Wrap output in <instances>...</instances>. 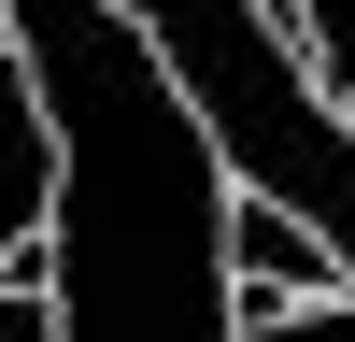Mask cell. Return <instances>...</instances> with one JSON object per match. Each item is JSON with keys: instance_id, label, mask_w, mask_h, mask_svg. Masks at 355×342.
<instances>
[{"instance_id": "6da1fadb", "label": "cell", "mask_w": 355, "mask_h": 342, "mask_svg": "<svg viewBox=\"0 0 355 342\" xmlns=\"http://www.w3.org/2000/svg\"><path fill=\"white\" fill-rule=\"evenodd\" d=\"M15 72L43 86L57 129V342H242V271H227L242 171L157 72V28L57 0L15 15Z\"/></svg>"}, {"instance_id": "7a4b0ae2", "label": "cell", "mask_w": 355, "mask_h": 342, "mask_svg": "<svg viewBox=\"0 0 355 342\" xmlns=\"http://www.w3.org/2000/svg\"><path fill=\"white\" fill-rule=\"evenodd\" d=\"M28 243H57V129H43V86L0 57V285Z\"/></svg>"}, {"instance_id": "3957f363", "label": "cell", "mask_w": 355, "mask_h": 342, "mask_svg": "<svg viewBox=\"0 0 355 342\" xmlns=\"http://www.w3.org/2000/svg\"><path fill=\"white\" fill-rule=\"evenodd\" d=\"M284 57L313 72V100H355V0H284Z\"/></svg>"}, {"instance_id": "277c9868", "label": "cell", "mask_w": 355, "mask_h": 342, "mask_svg": "<svg viewBox=\"0 0 355 342\" xmlns=\"http://www.w3.org/2000/svg\"><path fill=\"white\" fill-rule=\"evenodd\" d=\"M242 342H355V300H313V314H242Z\"/></svg>"}, {"instance_id": "5b68a950", "label": "cell", "mask_w": 355, "mask_h": 342, "mask_svg": "<svg viewBox=\"0 0 355 342\" xmlns=\"http://www.w3.org/2000/svg\"><path fill=\"white\" fill-rule=\"evenodd\" d=\"M0 342H57V300H28V285H0Z\"/></svg>"}, {"instance_id": "8992f818", "label": "cell", "mask_w": 355, "mask_h": 342, "mask_svg": "<svg viewBox=\"0 0 355 342\" xmlns=\"http://www.w3.org/2000/svg\"><path fill=\"white\" fill-rule=\"evenodd\" d=\"M0 57H15V15H0Z\"/></svg>"}]
</instances>
